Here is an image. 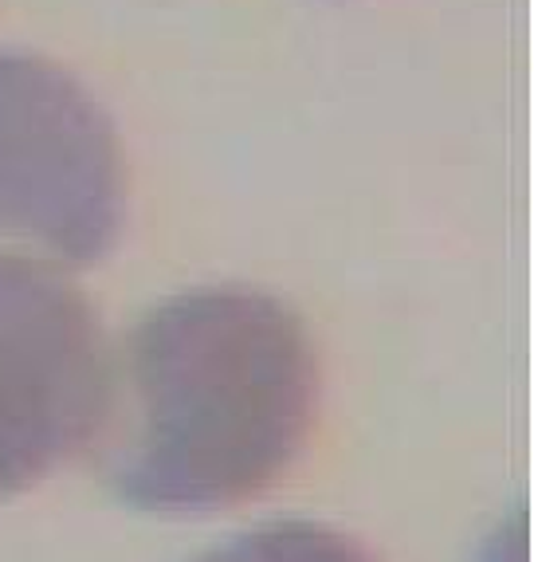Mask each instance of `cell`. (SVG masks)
<instances>
[{"label":"cell","instance_id":"cell-1","mask_svg":"<svg viewBox=\"0 0 534 562\" xmlns=\"http://www.w3.org/2000/svg\"><path fill=\"white\" fill-rule=\"evenodd\" d=\"M315 409L319 358L299 315L252 288H205L130 330L91 445L123 504L197 516L272 487Z\"/></svg>","mask_w":534,"mask_h":562},{"label":"cell","instance_id":"cell-2","mask_svg":"<svg viewBox=\"0 0 534 562\" xmlns=\"http://www.w3.org/2000/svg\"><path fill=\"white\" fill-rule=\"evenodd\" d=\"M126 216V161L106 111L76 76L0 52V236L52 263L103 260Z\"/></svg>","mask_w":534,"mask_h":562},{"label":"cell","instance_id":"cell-3","mask_svg":"<svg viewBox=\"0 0 534 562\" xmlns=\"http://www.w3.org/2000/svg\"><path fill=\"white\" fill-rule=\"evenodd\" d=\"M111 362L99 315L56 263L0 252V496L94 441Z\"/></svg>","mask_w":534,"mask_h":562},{"label":"cell","instance_id":"cell-4","mask_svg":"<svg viewBox=\"0 0 534 562\" xmlns=\"http://www.w3.org/2000/svg\"><path fill=\"white\" fill-rule=\"evenodd\" d=\"M197 562H374L350 535L310 519H275L236 535Z\"/></svg>","mask_w":534,"mask_h":562}]
</instances>
